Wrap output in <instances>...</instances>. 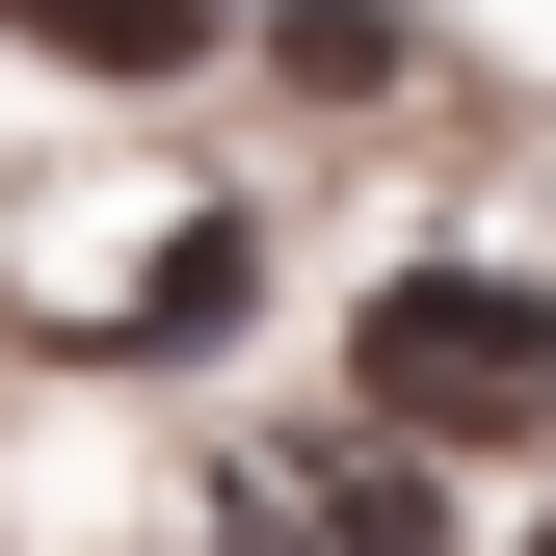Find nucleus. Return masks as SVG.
<instances>
[{
	"instance_id": "nucleus-1",
	"label": "nucleus",
	"mask_w": 556,
	"mask_h": 556,
	"mask_svg": "<svg viewBox=\"0 0 556 556\" xmlns=\"http://www.w3.org/2000/svg\"><path fill=\"white\" fill-rule=\"evenodd\" d=\"M344 371H371L397 451H451V425H556V292H504V265H397Z\"/></svg>"
},
{
	"instance_id": "nucleus-2",
	"label": "nucleus",
	"mask_w": 556,
	"mask_h": 556,
	"mask_svg": "<svg viewBox=\"0 0 556 556\" xmlns=\"http://www.w3.org/2000/svg\"><path fill=\"white\" fill-rule=\"evenodd\" d=\"M0 27H27V53H80V80H186L239 0H0Z\"/></svg>"
}]
</instances>
